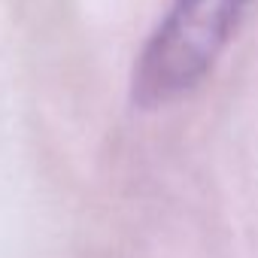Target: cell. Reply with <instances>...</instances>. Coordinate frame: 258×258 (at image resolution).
Returning <instances> with one entry per match:
<instances>
[{
	"label": "cell",
	"mask_w": 258,
	"mask_h": 258,
	"mask_svg": "<svg viewBox=\"0 0 258 258\" xmlns=\"http://www.w3.org/2000/svg\"><path fill=\"white\" fill-rule=\"evenodd\" d=\"M255 0H170L134 64L131 97L143 109L195 91L234 40Z\"/></svg>",
	"instance_id": "cell-1"
}]
</instances>
